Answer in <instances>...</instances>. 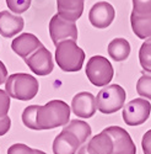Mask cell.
<instances>
[{
  "label": "cell",
  "mask_w": 151,
  "mask_h": 154,
  "mask_svg": "<svg viewBox=\"0 0 151 154\" xmlns=\"http://www.w3.org/2000/svg\"><path fill=\"white\" fill-rule=\"evenodd\" d=\"M71 107L61 100H52L37 111V125L41 130H52L67 126L70 122Z\"/></svg>",
  "instance_id": "obj_1"
},
{
  "label": "cell",
  "mask_w": 151,
  "mask_h": 154,
  "mask_svg": "<svg viewBox=\"0 0 151 154\" xmlns=\"http://www.w3.org/2000/svg\"><path fill=\"white\" fill-rule=\"evenodd\" d=\"M38 80L31 74L26 73L11 74L5 83V90L7 95L12 99L22 101L33 99L38 93Z\"/></svg>",
  "instance_id": "obj_2"
},
{
  "label": "cell",
  "mask_w": 151,
  "mask_h": 154,
  "mask_svg": "<svg viewBox=\"0 0 151 154\" xmlns=\"http://www.w3.org/2000/svg\"><path fill=\"white\" fill-rule=\"evenodd\" d=\"M55 60L61 70L79 72L84 66L85 52L75 41L67 40L55 46Z\"/></svg>",
  "instance_id": "obj_3"
},
{
  "label": "cell",
  "mask_w": 151,
  "mask_h": 154,
  "mask_svg": "<svg viewBox=\"0 0 151 154\" xmlns=\"http://www.w3.org/2000/svg\"><path fill=\"white\" fill-rule=\"evenodd\" d=\"M125 102V90L118 84L102 88L96 96L97 110L105 115L114 113L123 107Z\"/></svg>",
  "instance_id": "obj_4"
},
{
  "label": "cell",
  "mask_w": 151,
  "mask_h": 154,
  "mask_svg": "<svg viewBox=\"0 0 151 154\" xmlns=\"http://www.w3.org/2000/svg\"><path fill=\"white\" fill-rule=\"evenodd\" d=\"M86 75L92 85L105 88L113 79L114 70L107 58L102 56H93L86 64Z\"/></svg>",
  "instance_id": "obj_5"
},
{
  "label": "cell",
  "mask_w": 151,
  "mask_h": 154,
  "mask_svg": "<svg viewBox=\"0 0 151 154\" xmlns=\"http://www.w3.org/2000/svg\"><path fill=\"white\" fill-rule=\"evenodd\" d=\"M151 112L150 102L145 99H134L129 101L123 109V120L128 126L135 127L143 125L149 117Z\"/></svg>",
  "instance_id": "obj_6"
},
{
  "label": "cell",
  "mask_w": 151,
  "mask_h": 154,
  "mask_svg": "<svg viewBox=\"0 0 151 154\" xmlns=\"http://www.w3.org/2000/svg\"><path fill=\"white\" fill-rule=\"evenodd\" d=\"M49 35L55 46H58L60 42L67 41V40H73L76 42L78 27H76V25H75V22L67 21L57 14L50 19Z\"/></svg>",
  "instance_id": "obj_7"
},
{
  "label": "cell",
  "mask_w": 151,
  "mask_h": 154,
  "mask_svg": "<svg viewBox=\"0 0 151 154\" xmlns=\"http://www.w3.org/2000/svg\"><path fill=\"white\" fill-rule=\"evenodd\" d=\"M25 63L32 70V73L40 76L48 75L54 69V62H53L52 53L44 46L38 48L27 59H25Z\"/></svg>",
  "instance_id": "obj_8"
},
{
  "label": "cell",
  "mask_w": 151,
  "mask_h": 154,
  "mask_svg": "<svg viewBox=\"0 0 151 154\" xmlns=\"http://www.w3.org/2000/svg\"><path fill=\"white\" fill-rule=\"evenodd\" d=\"M113 140L112 154H136V147L130 134L119 126H111L103 130Z\"/></svg>",
  "instance_id": "obj_9"
},
{
  "label": "cell",
  "mask_w": 151,
  "mask_h": 154,
  "mask_svg": "<svg viewBox=\"0 0 151 154\" xmlns=\"http://www.w3.org/2000/svg\"><path fill=\"white\" fill-rule=\"evenodd\" d=\"M116 16V11L109 3L98 2L96 3L89 12V20L91 25L96 29H106L113 22Z\"/></svg>",
  "instance_id": "obj_10"
},
{
  "label": "cell",
  "mask_w": 151,
  "mask_h": 154,
  "mask_svg": "<svg viewBox=\"0 0 151 154\" xmlns=\"http://www.w3.org/2000/svg\"><path fill=\"white\" fill-rule=\"evenodd\" d=\"M97 110L96 97L87 91L76 94L71 101V111L76 117L90 119L92 117Z\"/></svg>",
  "instance_id": "obj_11"
},
{
  "label": "cell",
  "mask_w": 151,
  "mask_h": 154,
  "mask_svg": "<svg viewBox=\"0 0 151 154\" xmlns=\"http://www.w3.org/2000/svg\"><path fill=\"white\" fill-rule=\"evenodd\" d=\"M43 45L41 41L32 33H22L19 37L14 38L11 43L12 51L20 56L22 59H27L32 53H34L37 49L41 48Z\"/></svg>",
  "instance_id": "obj_12"
},
{
  "label": "cell",
  "mask_w": 151,
  "mask_h": 154,
  "mask_svg": "<svg viewBox=\"0 0 151 154\" xmlns=\"http://www.w3.org/2000/svg\"><path fill=\"white\" fill-rule=\"evenodd\" d=\"M82 147L79 138L69 131L63 130L53 142L54 154H76Z\"/></svg>",
  "instance_id": "obj_13"
},
{
  "label": "cell",
  "mask_w": 151,
  "mask_h": 154,
  "mask_svg": "<svg viewBox=\"0 0 151 154\" xmlns=\"http://www.w3.org/2000/svg\"><path fill=\"white\" fill-rule=\"evenodd\" d=\"M25 21L22 17L12 15L10 11L0 12V35L5 38H10L22 31Z\"/></svg>",
  "instance_id": "obj_14"
},
{
  "label": "cell",
  "mask_w": 151,
  "mask_h": 154,
  "mask_svg": "<svg viewBox=\"0 0 151 154\" xmlns=\"http://www.w3.org/2000/svg\"><path fill=\"white\" fill-rule=\"evenodd\" d=\"M85 0H57L58 15L67 21L75 22L84 12Z\"/></svg>",
  "instance_id": "obj_15"
},
{
  "label": "cell",
  "mask_w": 151,
  "mask_h": 154,
  "mask_svg": "<svg viewBox=\"0 0 151 154\" xmlns=\"http://www.w3.org/2000/svg\"><path fill=\"white\" fill-rule=\"evenodd\" d=\"M86 150L89 154H112L113 140L105 131H102L89 140L86 144Z\"/></svg>",
  "instance_id": "obj_16"
},
{
  "label": "cell",
  "mask_w": 151,
  "mask_h": 154,
  "mask_svg": "<svg viewBox=\"0 0 151 154\" xmlns=\"http://www.w3.org/2000/svg\"><path fill=\"white\" fill-rule=\"evenodd\" d=\"M130 23L133 32L140 40H151V15L141 16L132 11Z\"/></svg>",
  "instance_id": "obj_17"
},
{
  "label": "cell",
  "mask_w": 151,
  "mask_h": 154,
  "mask_svg": "<svg viewBox=\"0 0 151 154\" xmlns=\"http://www.w3.org/2000/svg\"><path fill=\"white\" fill-rule=\"evenodd\" d=\"M130 43L125 38H114L108 45V54L116 62H123L130 54Z\"/></svg>",
  "instance_id": "obj_18"
},
{
  "label": "cell",
  "mask_w": 151,
  "mask_h": 154,
  "mask_svg": "<svg viewBox=\"0 0 151 154\" xmlns=\"http://www.w3.org/2000/svg\"><path fill=\"white\" fill-rule=\"evenodd\" d=\"M63 130L69 131L73 134L76 136L82 146L85 144L86 140L91 137V133H92V130H91L90 125L87 122H85V121H81V120H73V121H70L64 128H63Z\"/></svg>",
  "instance_id": "obj_19"
},
{
  "label": "cell",
  "mask_w": 151,
  "mask_h": 154,
  "mask_svg": "<svg viewBox=\"0 0 151 154\" xmlns=\"http://www.w3.org/2000/svg\"><path fill=\"white\" fill-rule=\"evenodd\" d=\"M38 105H31L27 106L22 112V122L30 130L40 131L38 125H37V111H38Z\"/></svg>",
  "instance_id": "obj_20"
},
{
  "label": "cell",
  "mask_w": 151,
  "mask_h": 154,
  "mask_svg": "<svg viewBox=\"0 0 151 154\" xmlns=\"http://www.w3.org/2000/svg\"><path fill=\"white\" fill-rule=\"evenodd\" d=\"M139 60L144 72L151 73V40H146L139 51Z\"/></svg>",
  "instance_id": "obj_21"
},
{
  "label": "cell",
  "mask_w": 151,
  "mask_h": 154,
  "mask_svg": "<svg viewBox=\"0 0 151 154\" xmlns=\"http://www.w3.org/2000/svg\"><path fill=\"white\" fill-rule=\"evenodd\" d=\"M136 91L141 97L151 100V75H141L136 83Z\"/></svg>",
  "instance_id": "obj_22"
},
{
  "label": "cell",
  "mask_w": 151,
  "mask_h": 154,
  "mask_svg": "<svg viewBox=\"0 0 151 154\" xmlns=\"http://www.w3.org/2000/svg\"><path fill=\"white\" fill-rule=\"evenodd\" d=\"M31 2L32 0H6V5L15 14H22L30 9Z\"/></svg>",
  "instance_id": "obj_23"
},
{
  "label": "cell",
  "mask_w": 151,
  "mask_h": 154,
  "mask_svg": "<svg viewBox=\"0 0 151 154\" xmlns=\"http://www.w3.org/2000/svg\"><path fill=\"white\" fill-rule=\"evenodd\" d=\"M133 11L138 15H151V0H133Z\"/></svg>",
  "instance_id": "obj_24"
},
{
  "label": "cell",
  "mask_w": 151,
  "mask_h": 154,
  "mask_svg": "<svg viewBox=\"0 0 151 154\" xmlns=\"http://www.w3.org/2000/svg\"><path fill=\"white\" fill-rule=\"evenodd\" d=\"M10 110V96L6 91L0 89V119L7 116V112Z\"/></svg>",
  "instance_id": "obj_25"
},
{
  "label": "cell",
  "mask_w": 151,
  "mask_h": 154,
  "mask_svg": "<svg viewBox=\"0 0 151 154\" xmlns=\"http://www.w3.org/2000/svg\"><path fill=\"white\" fill-rule=\"evenodd\" d=\"M7 154H34V149H32L26 144L16 143V144H12L7 149Z\"/></svg>",
  "instance_id": "obj_26"
},
{
  "label": "cell",
  "mask_w": 151,
  "mask_h": 154,
  "mask_svg": "<svg viewBox=\"0 0 151 154\" xmlns=\"http://www.w3.org/2000/svg\"><path fill=\"white\" fill-rule=\"evenodd\" d=\"M141 147L144 154H151V130H149L141 139Z\"/></svg>",
  "instance_id": "obj_27"
},
{
  "label": "cell",
  "mask_w": 151,
  "mask_h": 154,
  "mask_svg": "<svg viewBox=\"0 0 151 154\" xmlns=\"http://www.w3.org/2000/svg\"><path fill=\"white\" fill-rule=\"evenodd\" d=\"M11 127V120L9 116H5L3 119H0V137L6 134Z\"/></svg>",
  "instance_id": "obj_28"
},
{
  "label": "cell",
  "mask_w": 151,
  "mask_h": 154,
  "mask_svg": "<svg viewBox=\"0 0 151 154\" xmlns=\"http://www.w3.org/2000/svg\"><path fill=\"white\" fill-rule=\"evenodd\" d=\"M7 69L5 67V64L0 60V85H3L4 83H6L7 80Z\"/></svg>",
  "instance_id": "obj_29"
},
{
  "label": "cell",
  "mask_w": 151,
  "mask_h": 154,
  "mask_svg": "<svg viewBox=\"0 0 151 154\" xmlns=\"http://www.w3.org/2000/svg\"><path fill=\"white\" fill-rule=\"evenodd\" d=\"M76 154H89V153H87V150H86V146H82Z\"/></svg>",
  "instance_id": "obj_30"
},
{
  "label": "cell",
  "mask_w": 151,
  "mask_h": 154,
  "mask_svg": "<svg viewBox=\"0 0 151 154\" xmlns=\"http://www.w3.org/2000/svg\"><path fill=\"white\" fill-rule=\"evenodd\" d=\"M34 154H47V153H44V152H42L40 149H34Z\"/></svg>",
  "instance_id": "obj_31"
}]
</instances>
